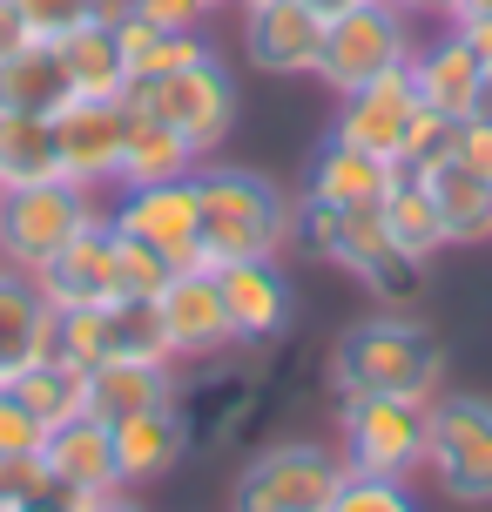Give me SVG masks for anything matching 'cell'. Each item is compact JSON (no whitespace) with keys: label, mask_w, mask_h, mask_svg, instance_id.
<instances>
[{"label":"cell","mask_w":492,"mask_h":512,"mask_svg":"<svg viewBox=\"0 0 492 512\" xmlns=\"http://www.w3.org/2000/svg\"><path fill=\"white\" fill-rule=\"evenodd\" d=\"M34 283H41L48 310L115 304V230H108V216H102V223H88L61 256H48V263L34 270Z\"/></svg>","instance_id":"16"},{"label":"cell","mask_w":492,"mask_h":512,"mask_svg":"<svg viewBox=\"0 0 492 512\" xmlns=\"http://www.w3.org/2000/svg\"><path fill=\"white\" fill-rule=\"evenodd\" d=\"M189 391V384H182ZM196 398H209V411L196 418L189 411V425H196V438H216V445H236V438L257 425V411L270 405V378H257V371H223V378L209 384V391H196Z\"/></svg>","instance_id":"26"},{"label":"cell","mask_w":492,"mask_h":512,"mask_svg":"<svg viewBox=\"0 0 492 512\" xmlns=\"http://www.w3.org/2000/svg\"><path fill=\"white\" fill-rule=\"evenodd\" d=\"M54 358H68L75 371H95L108 358V317L95 310H54Z\"/></svg>","instance_id":"32"},{"label":"cell","mask_w":492,"mask_h":512,"mask_svg":"<svg viewBox=\"0 0 492 512\" xmlns=\"http://www.w3.org/2000/svg\"><path fill=\"white\" fill-rule=\"evenodd\" d=\"M182 398V364L176 358H102L88 371V411L95 418H135Z\"/></svg>","instance_id":"19"},{"label":"cell","mask_w":492,"mask_h":512,"mask_svg":"<svg viewBox=\"0 0 492 512\" xmlns=\"http://www.w3.org/2000/svg\"><path fill=\"white\" fill-rule=\"evenodd\" d=\"M452 149H459V162H472V169L492 182V108H479V115H466V122H459Z\"/></svg>","instance_id":"39"},{"label":"cell","mask_w":492,"mask_h":512,"mask_svg":"<svg viewBox=\"0 0 492 512\" xmlns=\"http://www.w3.org/2000/svg\"><path fill=\"white\" fill-rule=\"evenodd\" d=\"M122 142H129V108L102 95H75L54 108V169L75 189L115 196L122 182Z\"/></svg>","instance_id":"10"},{"label":"cell","mask_w":492,"mask_h":512,"mask_svg":"<svg viewBox=\"0 0 492 512\" xmlns=\"http://www.w3.org/2000/svg\"><path fill=\"white\" fill-rule=\"evenodd\" d=\"M27 41H34V27H27L21 14H14V0H0V61H14V54H21Z\"/></svg>","instance_id":"41"},{"label":"cell","mask_w":492,"mask_h":512,"mask_svg":"<svg viewBox=\"0 0 492 512\" xmlns=\"http://www.w3.org/2000/svg\"><path fill=\"white\" fill-rule=\"evenodd\" d=\"M176 277L149 243L135 236H115V297H162V283Z\"/></svg>","instance_id":"34"},{"label":"cell","mask_w":492,"mask_h":512,"mask_svg":"<svg viewBox=\"0 0 492 512\" xmlns=\"http://www.w3.org/2000/svg\"><path fill=\"white\" fill-rule=\"evenodd\" d=\"M203 149L169 128L162 115H129V142H122V182L115 189H135V182H176V176H196Z\"/></svg>","instance_id":"23"},{"label":"cell","mask_w":492,"mask_h":512,"mask_svg":"<svg viewBox=\"0 0 492 512\" xmlns=\"http://www.w3.org/2000/svg\"><path fill=\"white\" fill-rule=\"evenodd\" d=\"M378 216H385V230L398 250H412V256H432L445 250V223H439V203H432V189L412 176V169H398L385 189V203H378Z\"/></svg>","instance_id":"27"},{"label":"cell","mask_w":492,"mask_h":512,"mask_svg":"<svg viewBox=\"0 0 492 512\" xmlns=\"http://www.w3.org/2000/svg\"><path fill=\"white\" fill-rule=\"evenodd\" d=\"M162 337H169V358L176 364H223L236 344V324L230 310H223V290L209 277L203 263L196 270H176V277L162 283Z\"/></svg>","instance_id":"11"},{"label":"cell","mask_w":492,"mask_h":512,"mask_svg":"<svg viewBox=\"0 0 492 512\" xmlns=\"http://www.w3.org/2000/svg\"><path fill=\"white\" fill-rule=\"evenodd\" d=\"M54 351V310L41 297V283L0 263V378H14L21 364L48 358Z\"/></svg>","instance_id":"22"},{"label":"cell","mask_w":492,"mask_h":512,"mask_svg":"<svg viewBox=\"0 0 492 512\" xmlns=\"http://www.w3.org/2000/svg\"><path fill=\"white\" fill-rule=\"evenodd\" d=\"M196 196H203V270L216 263H243V256H284L290 223H297V196L284 182L257 176V169H230V162H196Z\"/></svg>","instance_id":"2"},{"label":"cell","mask_w":492,"mask_h":512,"mask_svg":"<svg viewBox=\"0 0 492 512\" xmlns=\"http://www.w3.org/2000/svg\"><path fill=\"white\" fill-rule=\"evenodd\" d=\"M0 384H7V378H0Z\"/></svg>","instance_id":"50"},{"label":"cell","mask_w":492,"mask_h":512,"mask_svg":"<svg viewBox=\"0 0 492 512\" xmlns=\"http://www.w3.org/2000/svg\"><path fill=\"white\" fill-rule=\"evenodd\" d=\"M405 68H412L418 102L439 108L445 122H466V115H479V108L492 102L486 68H479V54L459 41V27H445V34H432V41H418Z\"/></svg>","instance_id":"14"},{"label":"cell","mask_w":492,"mask_h":512,"mask_svg":"<svg viewBox=\"0 0 492 512\" xmlns=\"http://www.w3.org/2000/svg\"><path fill=\"white\" fill-rule=\"evenodd\" d=\"M486 108H492V102H486Z\"/></svg>","instance_id":"51"},{"label":"cell","mask_w":492,"mask_h":512,"mask_svg":"<svg viewBox=\"0 0 492 512\" xmlns=\"http://www.w3.org/2000/svg\"><path fill=\"white\" fill-rule=\"evenodd\" d=\"M331 512H425L412 499V479H378V472H344Z\"/></svg>","instance_id":"33"},{"label":"cell","mask_w":492,"mask_h":512,"mask_svg":"<svg viewBox=\"0 0 492 512\" xmlns=\"http://www.w3.org/2000/svg\"><path fill=\"white\" fill-rule=\"evenodd\" d=\"M425 472L452 506H492V398L486 391H439L432 398Z\"/></svg>","instance_id":"5"},{"label":"cell","mask_w":492,"mask_h":512,"mask_svg":"<svg viewBox=\"0 0 492 512\" xmlns=\"http://www.w3.org/2000/svg\"><path fill=\"white\" fill-rule=\"evenodd\" d=\"M459 14H492V0H459Z\"/></svg>","instance_id":"45"},{"label":"cell","mask_w":492,"mask_h":512,"mask_svg":"<svg viewBox=\"0 0 492 512\" xmlns=\"http://www.w3.org/2000/svg\"><path fill=\"white\" fill-rule=\"evenodd\" d=\"M452 135H459V122H445L439 108H412V122H405V149H398V169H418V162H432V155L452 149Z\"/></svg>","instance_id":"37"},{"label":"cell","mask_w":492,"mask_h":512,"mask_svg":"<svg viewBox=\"0 0 492 512\" xmlns=\"http://www.w3.org/2000/svg\"><path fill=\"white\" fill-rule=\"evenodd\" d=\"M54 115H21V108H0V182L21 189V182H54Z\"/></svg>","instance_id":"29"},{"label":"cell","mask_w":492,"mask_h":512,"mask_svg":"<svg viewBox=\"0 0 492 512\" xmlns=\"http://www.w3.org/2000/svg\"><path fill=\"white\" fill-rule=\"evenodd\" d=\"M216 7H236V0H209V14H216Z\"/></svg>","instance_id":"46"},{"label":"cell","mask_w":492,"mask_h":512,"mask_svg":"<svg viewBox=\"0 0 492 512\" xmlns=\"http://www.w3.org/2000/svg\"><path fill=\"white\" fill-rule=\"evenodd\" d=\"M425 445H432V405H412V398H351V405H337V452H344L351 472L418 479Z\"/></svg>","instance_id":"7"},{"label":"cell","mask_w":492,"mask_h":512,"mask_svg":"<svg viewBox=\"0 0 492 512\" xmlns=\"http://www.w3.org/2000/svg\"><path fill=\"white\" fill-rule=\"evenodd\" d=\"M122 108H129V115H162V122L182 128L203 155H216L223 135H230V122H236V81L216 54H203V61H189L176 75L129 81V88H122Z\"/></svg>","instance_id":"6"},{"label":"cell","mask_w":492,"mask_h":512,"mask_svg":"<svg viewBox=\"0 0 492 512\" xmlns=\"http://www.w3.org/2000/svg\"><path fill=\"white\" fill-rule=\"evenodd\" d=\"M41 459H48L54 486L81 492V499H102V492H122V459H115V425L108 418H75V425H54L48 445H41Z\"/></svg>","instance_id":"18"},{"label":"cell","mask_w":492,"mask_h":512,"mask_svg":"<svg viewBox=\"0 0 492 512\" xmlns=\"http://www.w3.org/2000/svg\"><path fill=\"white\" fill-rule=\"evenodd\" d=\"M196 445V425H189V405H156L135 411V418H115V459H122V486H156L182 465V452Z\"/></svg>","instance_id":"17"},{"label":"cell","mask_w":492,"mask_h":512,"mask_svg":"<svg viewBox=\"0 0 492 512\" xmlns=\"http://www.w3.org/2000/svg\"><path fill=\"white\" fill-rule=\"evenodd\" d=\"M61 102H75V81L61 68V48H54V41H27L14 61H0V108L54 115Z\"/></svg>","instance_id":"24"},{"label":"cell","mask_w":492,"mask_h":512,"mask_svg":"<svg viewBox=\"0 0 492 512\" xmlns=\"http://www.w3.org/2000/svg\"><path fill=\"white\" fill-rule=\"evenodd\" d=\"M324 14L311 0H263L243 7V61L257 75H317L324 54Z\"/></svg>","instance_id":"13"},{"label":"cell","mask_w":492,"mask_h":512,"mask_svg":"<svg viewBox=\"0 0 492 512\" xmlns=\"http://www.w3.org/2000/svg\"><path fill=\"white\" fill-rule=\"evenodd\" d=\"M236 7H263V0H236Z\"/></svg>","instance_id":"47"},{"label":"cell","mask_w":492,"mask_h":512,"mask_svg":"<svg viewBox=\"0 0 492 512\" xmlns=\"http://www.w3.org/2000/svg\"><path fill=\"white\" fill-rule=\"evenodd\" d=\"M0 512H14V506H7V499H0Z\"/></svg>","instance_id":"48"},{"label":"cell","mask_w":492,"mask_h":512,"mask_svg":"<svg viewBox=\"0 0 492 512\" xmlns=\"http://www.w3.org/2000/svg\"><path fill=\"white\" fill-rule=\"evenodd\" d=\"M129 14L169 27V34H196V27H209V0H129Z\"/></svg>","instance_id":"38"},{"label":"cell","mask_w":492,"mask_h":512,"mask_svg":"<svg viewBox=\"0 0 492 512\" xmlns=\"http://www.w3.org/2000/svg\"><path fill=\"white\" fill-rule=\"evenodd\" d=\"M324 384H331V405H351V398H412V405H432L445 391V344L418 317L371 310V317H358L331 344Z\"/></svg>","instance_id":"1"},{"label":"cell","mask_w":492,"mask_h":512,"mask_svg":"<svg viewBox=\"0 0 492 512\" xmlns=\"http://www.w3.org/2000/svg\"><path fill=\"white\" fill-rule=\"evenodd\" d=\"M425 270H432L425 256H412V250H385V256H378V263H371V270H364L358 283H364V297H371L378 310L418 317V310H425Z\"/></svg>","instance_id":"31"},{"label":"cell","mask_w":492,"mask_h":512,"mask_svg":"<svg viewBox=\"0 0 492 512\" xmlns=\"http://www.w3.org/2000/svg\"><path fill=\"white\" fill-rule=\"evenodd\" d=\"M102 317H108V358H169L156 297H115V304H102Z\"/></svg>","instance_id":"30"},{"label":"cell","mask_w":492,"mask_h":512,"mask_svg":"<svg viewBox=\"0 0 492 512\" xmlns=\"http://www.w3.org/2000/svg\"><path fill=\"white\" fill-rule=\"evenodd\" d=\"M14 14L34 27V41H61L95 21V0H14Z\"/></svg>","instance_id":"36"},{"label":"cell","mask_w":492,"mask_h":512,"mask_svg":"<svg viewBox=\"0 0 492 512\" xmlns=\"http://www.w3.org/2000/svg\"><path fill=\"white\" fill-rule=\"evenodd\" d=\"M41 445H48V425H41V418H34V411H27L21 398H14V391L0 384V465L34 459Z\"/></svg>","instance_id":"35"},{"label":"cell","mask_w":492,"mask_h":512,"mask_svg":"<svg viewBox=\"0 0 492 512\" xmlns=\"http://www.w3.org/2000/svg\"><path fill=\"white\" fill-rule=\"evenodd\" d=\"M412 108H418L412 68H391V75L364 81V88H351V95H337L331 135H337V142H358V149H371V155H385V162H398Z\"/></svg>","instance_id":"15"},{"label":"cell","mask_w":492,"mask_h":512,"mask_svg":"<svg viewBox=\"0 0 492 512\" xmlns=\"http://www.w3.org/2000/svg\"><path fill=\"white\" fill-rule=\"evenodd\" d=\"M391 176H398V162H385V155L358 149V142H324V149L311 155V176H304V196H317V203L331 209H378L385 203Z\"/></svg>","instance_id":"21"},{"label":"cell","mask_w":492,"mask_h":512,"mask_svg":"<svg viewBox=\"0 0 492 512\" xmlns=\"http://www.w3.org/2000/svg\"><path fill=\"white\" fill-rule=\"evenodd\" d=\"M324 21H337V14H351V7H371V0H311Z\"/></svg>","instance_id":"44"},{"label":"cell","mask_w":492,"mask_h":512,"mask_svg":"<svg viewBox=\"0 0 492 512\" xmlns=\"http://www.w3.org/2000/svg\"><path fill=\"white\" fill-rule=\"evenodd\" d=\"M391 7H405V14H412V21H459V0H391Z\"/></svg>","instance_id":"42"},{"label":"cell","mask_w":492,"mask_h":512,"mask_svg":"<svg viewBox=\"0 0 492 512\" xmlns=\"http://www.w3.org/2000/svg\"><path fill=\"white\" fill-rule=\"evenodd\" d=\"M54 48H61V68H68V81H75V95L122 102V88H129V68H122V54H115V27L88 21V27H75V34H61Z\"/></svg>","instance_id":"28"},{"label":"cell","mask_w":492,"mask_h":512,"mask_svg":"<svg viewBox=\"0 0 492 512\" xmlns=\"http://www.w3.org/2000/svg\"><path fill=\"white\" fill-rule=\"evenodd\" d=\"M7 391L21 398L41 425H75V418H88V371H75L68 358H34V364H21L14 378H7Z\"/></svg>","instance_id":"25"},{"label":"cell","mask_w":492,"mask_h":512,"mask_svg":"<svg viewBox=\"0 0 492 512\" xmlns=\"http://www.w3.org/2000/svg\"><path fill=\"white\" fill-rule=\"evenodd\" d=\"M412 48H418V21L405 7H391V0H371V7H351V14H337V21L324 27L317 81H324L331 95H351L364 81L405 68Z\"/></svg>","instance_id":"8"},{"label":"cell","mask_w":492,"mask_h":512,"mask_svg":"<svg viewBox=\"0 0 492 512\" xmlns=\"http://www.w3.org/2000/svg\"><path fill=\"white\" fill-rule=\"evenodd\" d=\"M344 472H351L344 452L337 445H317V438L263 445L230 479V512H331Z\"/></svg>","instance_id":"3"},{"label":"cell","mask_w":492,"mask_h":512,"mask_svg":"<svg viewBox=\"0 0 492 512\" xmlns=\"http://www.w3.org/2000/svg\"><path fill=\"white\" fill-rule=\"evenodd\" d=\"M425 189H432V203H439V223H445V243H492V182L459 162V149L432 155V162H418L412 169Z\"/></svg>","instance_id":"20"},{"label":"cell","mask_w":492,"mask_h":512,"mask_svg":"<svg viewBox=\"0 0 492 512\" xmlns=\"http://www.w3.org/2000/svg\"><path fill=\"white\" fill-rule=\"evenodd\" d=\"M452 27H459V41L479 54V68H486V88H492V14H459Z\"/></svg>","instance_id":"40"},{"label":"cell","mask_w":492,"mask_h":512,"mask_svg":"<svg viewBox=\"0 0 492 512\" xmlns=\"http://www.w3.org/2000/svg\"><path fill=\"white\" fill-rule=\"evenodd\" d=\"M216 290H223V310L236 324V344L243 351H277L297 317V290L277 270V256H243V263H216L209 270Z\"/></svg>","instance_id":"12"},{"label":"cell","mask_w":492,"mask_h":512,"mask_svg":"<svg viewBox=\"0 0 492 512\" xmlns=\"http://www.w3.org/2000/svg\"><path fill=\"white\" fill-rule=\"evenodd\" d=\"M81 512H149V506L135 499V486H122V492H102V499H81Z\"/></svg>","instance_id":"43"},{"label":"cell","mask_w":492,"mask_h":512,"mask_svg":"<svg viewBox=\"0 0 492 512\" xmlns=\"http://www.w3.org/2000/svg\"><path fill=\"white\" fill-rule=\"evenodd\" d=\"M108 230L149 243L169 270H196V263H203V196H196V176L115 189V203H108Z\"/></svg>","instance_id":"9"},{"label":"cell","mask_w":492,"mask_h":512,"mask_svg":"<svg viewBox=\"0 0 492 512\" xmlns=\"http://www.w3.org/2000/svg\"><path fill=\"white\" fill-rule=\"evenodd\" d=\"M0 189H7V182H0Z\"/></svg>","instance_id":"49"},{"label":"cell","mask_w":492,"mask_h":512,"mask_svg":"<svg viewBox=\"0 0 492 512\" xmlns=\"http://www.w3.org/2000/svg\"><path fill=\"white\" fill-rule=\"evenodd\" d=\"M108 203L95 189H75V182H21V189H0V263L14 270H41L48 256H61L88 223H102Z\"/></svg>","instance_id":"4"}]
</instances>
